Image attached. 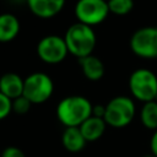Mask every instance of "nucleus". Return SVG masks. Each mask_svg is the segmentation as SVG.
<instances>
[{
	"label": "nucleus",
	"mask_w": 157,
	"mask_h": 157,
	"mask_svg": "<svg viewBox=\"0 0 157 157\" xmlns=\"http://www.w3.org/2000/svg\"><path fill=\"white\" fill-rule=\"evenodd\" d=\"M109 12L117 16H125L134 9V0H107Z\"/></svg>",
	"instance_id": "16"
},
{
	"label": "nucleus",
	"mask_w": 157,
	"mask_h": 157,
	"mask_svg": "<svg viewBox=\"0 0 157 157\" xmlns=\"http://www.w3.org/2000/svg\"><path fill=\"white\" fill-rule=\"evenodd\" d=\"M37 54L39 59L47 64H59L69 54L64 37L49 34L43 37L37 44Z\"/></svg>",
	"instance_id": "8"
},
{
	"label": "nucleus",
	"mask_w": 157,
	"mask_h": 157,
	"mask_svg": "<svg viewBox=\"0 0 157 157\" xmlns=\"http://www.w3.org/2000/svg\"><path fill=\"white\" fill-rule=\"evenodd\" d=\"M54 91L53 80L44 72H32L25 78L23 96L32 104H40L48 101Z\"/></svg>",
	"instance_id": "5"
},
{
	"label": "nucleus",
	"mask_w": 157,
	"mask_h": 157,
	"mask_svg": "<svg viewBox=\"0 0 157 157\" xmlns=\"http://www.w3.org/2000/svg\"><path fill=\"white\" fill-rule=\"evenodd\" d=\"M144 157H157V156H155V155H148V156H144Z\"/></svg>",
	"instance_id": "22"
},
{
	"label": "nucleus",
	"mask_w": 157,
	"mask_h": 157,
	"mask_svg": "<svg viewBox=\"0 0 157 157\" xmlns=\"http://www.w3.org/2000/svg\"><path fill=\"white\" fill-rule=\"evenodd\" d=\"M86 140L78 128H65L61 135V144L64 148L71 153L80 152L86 146Z\"/></svg>",
	"instance_id": "14"
},
{
	"label": "nucleus",
	"mask_w": 157,
	"mask_h": 157,
	"mask_svg": "<svg viewBox=\"0 0 157 157\" xmlns=\"http://www.w3.org/2000/svg\"><path fill=\"white\" fill-rule=\"evenodd\" d=\"M129 90L142 103L157 101V76L148 69H137L129 77Z\"/></svg>",
	"instance_id": "4"
},
{
	"label": "nucleus",
	"mask_w": 157,
	"mask_h": 157,
	"mask_svg": "<svg viewBox=\"0 0 157 157\" xmlns=\"http://www.w3.org/2000/svg\"><path fill=\"white\" fill-rule=\"evenodd\" d=\"M31 105H32V103L23 94L12 99V112H15L18 115H23V114L28 113L31 109Z\"/></svg>",
	"instance_id": "17"
},
{
	"label": "nucleus",
	"mask_w": 157,
	"mask_h": 157,
	"mask_svg": "<svg viewBox=\"0 0 157 157\" xmlns=\"http://www.w3.org/2000/svg\"><path fill=\"white\" fill-rule=\"evenodd\" d=\"M140 120L145 128L157 130V101L144 103L140 110Z\"/></svg>",
	"instance_id": "15"
},
{
	"label": "nucleus",
	"mask_w": 157,
	"mask_h": 157,
	"mask_svg": "<svg viewBox=\"0 0 157 157\" xmlns=\"http://www.w3.org/2000/svg\"><path fill=\"white\" fill-rule=\"evenodd\" d=\"M109 13L107 0H77L75 5V15L78 22L87 26L102 23Z\"/></svg>",
	"instance_id": "7"
},
{
	"label": "nucleus",
	"mask_w": 157,
	"mask_h": 157,
	"mask_svg": "<svg viewBox=\"0 0 157 157\" xmlns=\"http://www.w3.org/2000/svg\"><path fill=\"white\" fill-rule=\"evenodd\" d=\"M20 32V21L18 18L10 13L5 12L0 15V42L7 43L13 40Z\"/></svg>",
	"instance_id": "13"
},
{
	"label": "nucleus",
	"mask_w": 157,
	"mask_h": 157,
	"mask_svg": "<svg viewBox=\"0 0 157 157\" xmlns=\"http://www.w3.org/2000/svg\"><path fill=\"white\" fill-rule=\"evenodd\" d=\"M64 39H65L69 54H72L78 59L91 55L97 43L93 27L83 25L81 22H76L71 25L66 29Z\"/></svg>",
	"instance_id": "2"
},
{
	"label": "nucleus",
	"mask_w": 157,
	"mask_h": 157,
	"mask_svg": "<svg viewBox=\"0 0 157 157\" xmlns=\"http://www.w3.org/2000/svg\"><path fill=\"white\" fill-rule=\"evenodd\" d=\"M93 104L83 96H67L56 105L58 120L65 128H78L92 115Z\"/></svg>",
	"instance_id": "1"
},
{
	"label": "nucleus",
	"mask_w": 157,
	"mask_h": 157,
	"mask_svg": "<svg viewBox=\"0 0 157 157\" xmlns=\"http://www.w3.org/2000/svg\"><path fill=\"white\" fill-rule=\"evenodd\" d=\"M29 11L43 20L53 18L65 6L66 0H26Z\"/></svg>",
	"instance_id": "9"
},
{
	"label": "nucleus",
	"mask_w": 157,
	"mask_h": 157,
	"mask_svg": "<svg viewBox=\"0 0 157 157\" xmlns=\"http://www.w3.org/2000/svg\"><path fill=\"white\" fill-rule=\"evenodd\" d=\"M1 157H26V156L21 148L16 146H9L4 148V151L1 152Z\"/></svg>",
	"instance_id": "19"
},
{
	"label": "nucleus",
	"mask_w": 157,
	"mask_h": 157,
	"mask_svg": "<svg viewBox=\"0 0 157 157\" xmlns=\"http://www.w3.org/2000/svg\"><path fill=\"white\" fill-rule=\"evenodd\" d=\"M78 63H80L82 74L90 81H98L103 77V75H104V64L99 58L91 54L88 56L78 59Z\"/></svg>",
	"instance_id": "12"
},
{
	"label": "nucleus",
	"mask_w": 157,
	"mask_h": 157,
	"mask_svg": "<svg viewBox=\"0 0 157 157\" xmlns=\"http://www.w3.org/2000/svg\"><path fill=\"white\" fill-rule=\"evenodd\" d=\"M105 113V105L103 104H93L92 107V115L98 117V118H103Z\"/></svg>",
	"instance_id": "20"
},
{
	"label": "nucleus",
	"mask_w": 157,
	"mask_h": 157,
	"mask_svg": "<svg viewBox=\"0 0 157 157\" xmlns=\"http://www.w3.org/2000/svg\"><path fill=\"white\" fill-rule=\"evenodd\" d=\"M150 148H151L152 155L157 156V130H155L153 134H152V136H151V140H150Z\"/></svg>",
	"instance_id": "21"
},
{
	"label": "nucleus",
	"mask_w": 157,
	"mask_h": 157,
	"mask_svg": "<svg viewBox=\"0 0 157 157\" xmlns=\"http://www.w3.org/2000/svg\"><path fill=\"white\" fill-rule=\"evenodd\" d=\"M130 48L142 59L157 58V26H147L135 31L130 38Z\"/></svg>",
	"instance_id": "6"
},
{
	"label": "nucleus",
	"mask_w": 157,
	"mask_h": 157,
	"mask_svg": "<svg viewBox=\"0 0 157 157\" xmlns=\"http://www.w3.org/2000/svg\"><path fill=\"white\" fill-rule=\"evenodd\" d=\"M12 112V99L6 97L4 93L0 92V120L9 117Z\"/></svg>",
	"instance_id": "18"
},
{
	"label": "nucleus",
	"mask_w": 157,
	"mask_h": 157,
	"mask_svg": "<svg viewBox=\"0 0 157 157\" xmlns=\"http://www.w3.org/2000/svg\"><path fill=\"white\" fill-rule=\"evenodd\" d=\"M105 128H107V124H105L104 119L94 117V115H91L90 118H87L78 126L82 136L85 137V140L87 142H92V141H96L99 137H102L105 131Z\"/></svg>",
	"instance_id": "11"
},
{
	"label": "nucleus",
	"mask_w": 157,
	"mask_h": 157,
	"mask_svg": "<svg viewBox=\"0 0 157 157\" xmlns=\"http://www.w3.org/2000/svg\"><path fill=\"white\" fill-rule=\"evenodd\" d=\"M25 80L15 72H6L0 77V92L10 99H15L23 94Z\"/></svg>",
	"instance_id": "10"
},
{
	"label": "nucleus",
	"mask_w": 157,
	"mask_h": 157,
	"mask_svg": "<svg viewBox=\"0 0 157 157\" xmlns=\"http://www.w3.org/2000/svg\"><path fill=\"white\" fill-rule=\"evenodd\" d=\"M136 113L134 101L126 96H117L105 104L104 121L107 125L113 128H124L129 125Z\"/></svg>",
	"instance_id": "3"
}]
</instances>
